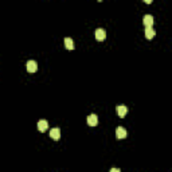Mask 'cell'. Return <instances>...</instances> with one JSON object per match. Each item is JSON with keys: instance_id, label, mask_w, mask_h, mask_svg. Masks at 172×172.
<instances>
[{"instance_id": "3", "label": "cell", "mask_w": 172, "mask_h": 172, "mask_svg": "<svg viewBox=\"0 0 172 172\" xmlns=\"http://www.w3.org/2000/svg\"><path fill=\"white\" fill-rule=\"evenodd\" d=\"M116 137L118 139V140H121V139H125V137H127V130L124 129L123 127H118L116 129Z\"/></svg>"}, {"instance_id": "2", "label": "cell", "mask_w": 172, "mask_h": 172, "mask_svg": "<svg viewBox=\"0 0 172 172\" xmlns=\"http://www.w3.org/2000/svg\"><path fill=\"white\" fill-rule=\"evenodd\" d=\"M50 137H51L53 140H59V137H61L59 128H53V129L50 130Z\"/></svg>"}, {"instance_id": "1", "label": "cell", "mask_w": 172, "mask_h": 172, "mask_svg": "<svg viewBox=\"0 0 172 172\" xmlns=\"http://www.w3.org/2000/svg\"><path fill=\"white\" fill-rule=\"evenodd\" d=\"M106 38V32L104 28H97L95 30V39L97 40H105Z\"/></svg>"}, {"instance_id": "11", "label": "cell", "mask_w": 172, "mask_h": 172, "mask_svg": "<svg viewBox=\"0 0 172 172\" xmlns=\"http://www.w3.org/2000/svg\"><path fill=\"white\" fill-rule=\"evenodd\" d=\"M110 172H121V171H120L118 168H112L110 169Z\"/></svg>"}, {"instance_id": "5", "label": "cell", "mask_w": 172, "mask_h": 172, "mask_svg": "<svg viewBox=\"0 0 172 172\" xmlns=\"http://www.w3.org/2000/svg\"><path fill=\"white\" fill-rule=\"evenodd\" d=\"M88 124L90 127H95V125L98 124V117H97V114H90V116L88 117Z\"/></svg>"}, {"instance_id": "9", "label": "cell", "mask_w": 172, "mask_h": 172, "mask_svg": "<svg viewBox=\"0 0 172 172\" xmlns=\"http://www.w3.org/2000/svg\"><path fill=\"white\" fill-rule=\"evenodd\" d=\"M155 35H156V31H155L152 27H147V28H145V38H147V39H152Z\"/></svg>"}, {"instance_id": "8", "label": "cell", "mask_w": 172, "mask_h": 172, "mask_svg": "<svg viewBox=\"0 0 172 172\" xmlns=\"http://www.w3.org/2000/svg\"><path fill=\"white\" fill-rule=\"evenodd\" d=\"M47 128H49V123H47L46 120H40V121L38 123V129L40 130V132L47 130Z\"/></svg>"}, {"instance_id": "6", "label": "cell", "mask_w": 172, "mask_h": 172, "mask_svg": "<svg viewBox=\"0 0 172 172\" xmlns=\"http://www.w3.org/2000/svg\"><path fill=\"white\" fill-rule=\"evenodd\" d=\"M143 22H144V24H145V28L152 27V26H153V16H152V15H145Z\"/></svg>"}, {"instance_id": "7", "label": "cell", "mask_w": 172, "mask_h": 172, "mask_svg": "<svg viewBox=\"0 0 172 172\" xmlns=\"http://www.w3.org/2000/svg\"><path fill=\"white\" fill-rule=\"evenodd\" d=\"M116 112H117V114H118L120 117H124L128 113V108L127 106H124V105H120V106H117L116 108Z\"/></svg>"}, {"instance_id": "10", "label": "cell", "mask_w": 172, "mask_h": 172, "mask_svg": "<svg viewBox=\"0 0 172 172\" xmlns=\"http://www.w3.org/2000/svg\"><path fill=\"white\" fill-rule=\"evenodd\" d=\"M63 43H65V46H66V49H69V50H73V49H74L73 39H71V38H65Z\"/></svg>"}, {"instance_id": "4", "label": "cell", "mask_w": 172, "mask_h": 172, "mask_svg": "<svg viewBox=\"0 0 172 172\" xmlns=\"http://www.w3.org/2000/svg\"><path fill=\"white\" fill-rule=\"evenodd\" d=\"M36 69H38V65H36L35 61H28V62H27V70H28V73H35Z\"/></svg>"}]
</instances>
